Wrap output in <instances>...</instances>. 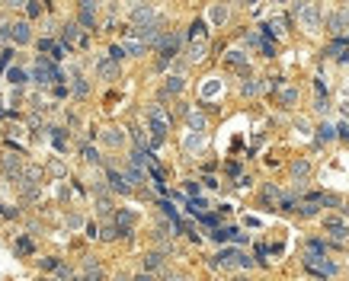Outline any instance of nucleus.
I'll return each mask as SVG.
<instances>
[{
  "label": "nucleus",
  "mask_w": 349,
  "mask_h": 281,
  "mask_svg": "<svg viewBox=\"0 0 349 281\" xmlns=\"http://www.w3.org/2000/svg\"><path fill=\"white\" fill-rule=\"evenodd\" d=\"M32 77L39 80V83H61L64 74L58 67H54L48 58H35V67H32Z\"/></svg>",
  "instance_id": "f257e3e1"
},
{
  "label": "nucleus",
  "mask_w": 349,
  "mask_h": 281,
  "mask_svg": "<svg viewBox=\"0 0 349 281\" xmlns=\"http://www.w3.org/2000/svg\"><path fill=\"white\" fill-rule=\"evenodd\" d=\"M295 16H298V23L304 26V29H320V19H324V13H320L317 3H298L295 7Z\"/></svg>",
  "instance_id": "f03ea898"
},
{
  "label": "nucleus",
  "mask_w": 349,
  "mask_h": 281,
  "mask_svg": "<svg viewBox=\"0 0 349 281\" xmlns=\"http://www.w3.org/2000/svg\"><path fill=\"white\" fill-rule=\"evenodd\" d=\"M304 265H308L314 275H320V278H333L336 275V265L327 262V256H317V252H304Z\"/></svg>",
  "instance_id": "7ed1b4c3"
},
{
  "label": "nucleus",
  "mask_w": 349,
  "mask_h": 281,
  "mask_svg": "<svg viewBox=\"0 0 349 281\" xmlns=\"http://www.w3.org/2000/svg\"><path fill=\"white\" fill-rule=\"evenodd\" d=\"M215 259H218V265H227V268H250L253 265V259L241 249H221Z\"/></svg>",
  "instance_id": "20e7f679"
},
{
  "label": "nucleus",
  "mask_w": 349,
  "mask_h": 281,
  "mask_svg": "<svg viewBox=\"0 0 349 281\" xmlns=\"http://www.w3.org/2000/svg\"><path fill=\"white\" fill-rule=\"evenodd\" d=\"M272 90H276V102H279L282 109H295L298 106V86L295 83L279 80V83H272Z\"/></svg>",
  "instance_id": "39448f33"
},
{
  "label": "nucleus",
  "mask_w": 349,
  "mask_h": 281,
  "mask_svg": "<svg viewBox=\"0 0 349 281\" xmlns=\"http://www.w3.org/2000/svg\"><path fill=\"white\" fill-rule=\"evenodd\" d=\"M112 217H116V224H112V227H116V233H119V236H132L135 214L128 211V208H116V211H112Z\"/></svg>",
  "instance_id": "423d86ee"
},
{
  "label": "nucleus",
  "mask_w": 349,
  "mask_h": 281,
  "mask_svg": "<svg viewBox=\"0 0 349 281\" xmlns=\"http://www.w3.org/2000/svg\"><path fill=\"white\" fill-rule=\"evenodd\" d=\"M103 275H106V272H103V265L96 262L93 256H90V259H84V265H80L77 281H103Z\"/></svg>",
  "instance_id": "0eeeda50"
},
{
  "label": "nucleus",
  "mask_w": 349,
  "mask_h": 281,
  "mask_svg": "<svg viewBox=\"0 0 349 281\" xmlns=\"http://www.w3.org/2000/svg\"><path fill=\"white\" fill-rule=\"evenodd\" d=\"M132 23H135V26H151V23H157V10L148 7V3H138V7H132Z\"/></svg>",
  "instance_id": "6e6552de"
},
{
  "label": "nucleus",
  "mask_w": 349,
  "mask_h": 281,
  "mask_svg": "<svg viewBox=\"0 0 349 281\" xmlns=\"http://www.w3.org/2000/svg\"><path fill=\"white\" fill-rule=\"evenodd\" d=\"M327 29L333 32V35H340L343 29H349V7H346V10H336V13L327 16Z\"/></svg>",
  "instance_id": "1a4fd4ad"
},
{
  "label": "nucleus",
  "mask_w": 349,
  "mask_h": 281,
  "mask_svg": "<svg viewBox=\"0 0 349 281\" xmlns=\"http://www.w3.org/2000/svg\"><path fill=\"white\" fill-rule=\"evenodd\" d=\"M61 45L70 48V45H87V35H80V26L77 23H68L61 32Z\"/></svg>",
  "instance_id": "9d476101"
},
{
  "label": "nucleus",
  "mask_w": 349,
  "mask_h": 281,
  "mask_svg": "<svg viewBox=\"0 0 349 281\" xmlns=\"http://www.w3.org/2000/svg\"><path fill=\"white\" fill-rule=\"evenodd\" d=\"M10 38H13L16 45H29V42H32L29 23H26V19H23V23H13V26H10Z\"/></svg>",
  "instance_id": "9b49d317"
},
{
  "label": "nucleus",
  "mask_w": 349,
  "mask_h": 281,
  "mask_svg": "<svg viewBox=\"0 0 349 281\" xmlns=\"http://www.w3.org/2000/svg\"><path fill=\"white\" fill-rule=\"evenodd\" d=\"M106 179H109V189H112V192H119V195H128V192H132V185L125 182V176L119 173V169H109V173H106Z\"/></svg>",
  "instance_id": "f8f14e48"
},
{
  "label": "nucleus",
  "mask_w": 349,
  "mask_h": 281,
  "mask_svg": "<svg viewBox=\"0 0 349 281\" xmlns=\"http://www.w3.org/2000/svg\"><path fill=\"white\" fill-rule=\"evenodd\" d=\"M269 80H260V77H250V80H244V86H241V93L244 96H260L263 90H269Z\"/></svg>",
  "instance_id": "ddd939ff"
},
{
  "label": "nucleus",
  "mask_w": 349,
  "mask_h": 281,
  "mask_svg": "<svg viewBox=\"0 0 349 281\" xmlns=\"http://www.w3.org/2000/svg\"><path fill=\"white\" fill-rule=\"evenodd\" d=\"M77 19H80L77 26L93 29V26H96V3H80V16H77Z\"/></svg>",
  "instance_id": "4468645a"
},
{
  "label": "nucleus",
  "mask_w": 349,
  "mask_h": 281,
  "mask_svg": "<svg viewBox=\"0 0 349 281\" xmlns=\"http://www.w3.org/2000/svg\"><path fill=\"white\" fill-rule=\"evenodd\" d=\"M324 227L333 233V240H346V236H349V227L343 224L340 217H324Z\"/></svg>",
  "instance_id": "2eb2a0df"
},
{
  "label": "nucleus",
  "mask_w": 349,
  "mask_h": 281,
  "mask_svg": "<svg viewBox=\"0 0 349 281\" xmlns=\"http://www.w3.org/2000/svg\"><path fill=\"white\" fill-rule=\"evenodd\" d=\"M96 74H100L103 80H116V77H119V64L109 61V58H103V61L96 64Z\"/></svg>",
  "instance_id": "dca6fc26"
},
{
  "label": "nucleus",
  "mask_w": 349,
  "mask_h": 281,
  "mask_svg": "<svg viewBox=\"0 0 349 281\" xmlns=\"http://www.w3.org/2000/svg\"><path fill=\"white\" fill-rule=\"evenodd\" d=\"M308 176H311V163L308 160H295V163H292V179H295V182H304Z\"/></svg>",
  "instance_id": "f3484780"
},
{
  "label": "nucleus",
  "mask_w": 349,
  "mask_h": 281,
  "mask_svg": "<svg viewBox=\"0 0 349 281\" xmlns=\"http://www.w3.org/2000/svg\"><path fill=\"white\" fill-rule=\"evenodd\" d=\"M160 268H163V252H148V256H144V272H160Z\"/></svg>",
  "instance_id": "a211bd4d"
},
{
  "label": "nucleus",
  "mask_w": 349,
  "mask_h": 281,
  "mask_svg": "<svg viewBox=\"0 0 349 281\" xmlns=\"http://www.w3.org/2000/svg\"><path fill=\"white\" fill-rule=\"evenodd\" d=\"M209 19H211L215 26H225V23H227V7H225V3H215V7L209 10Z\"/></svg>",
  "instance_id": "6ab92c4d"
},
{
  "label": "nucleus",
  "mask_w": 349,
  "mask_h": 281,
  "mask_svg": "<svg viewBox=\"0 0 349 281\" xmlns=\"http://www.w3.org/2000/svg\"><path fill=\"white\" fill-rule=\"evenodd\" d=\"M103 141H106L109 147H122L125 134H122V128H106V131H103Z\"/></svg>",
  "instance_id": "aec40b11"
},
{
  "label": "nucleus",
  "mask_w": 349,
  "mask_h": 281,
  "mask_svg": "<svg viewBox=\"0 0 349 281\" xmlns=\"http://www.w3.org/2000/svg\"><path fill=\"white\" fill-rule=\"evenodd\" d=\"M205 51H209V42H205V38L192 42V45H189V61H202V58H205Z\"/></svg>",
  "instance_id": "412c9836"
},
{
  "label": "nucleus",
  "mask_w": 349,
  "mask_h": 281,
  "mask_svg": "<svg viewBox=\"0 0 349 281\" xmlns=\"http://www.w3.org/2000/svg\"><path fill=\"white\" fill-rule=\"evenodd\" d=\"M3 169H7V176H13V179H19V173H23V169H19V157H13V153H7V157H3Z\"/></svg>",
  "instance_id": "4be33fe9"
},
{
  "label": "nucleus",
  "mask_w": 349,
  "mask_h": 281,
  "mask_svg": "<svg viewBox=\"0 0 349 281\" xmlns=\"http://www.w3.org/2000/svg\"><path fill=\"white\" fill-rule=\"evenodd\" d=\"M186 122H189V128H192V134H202V131H205V115L202 112H189Z\"/></svg>",
  "instance_id": "5701e85b"
},
{
  "label": "nucleus",
  "mask_w": 349,
  "mask_h": 281,
  "mask_svg": "<svg viewBox=\"0 0 349 281\" xmlns=\"http://www.w3.org/2000/svg\"><path fill=\"white\" fill-rule=\"evenodd\" d=\"M298 208V214H301V217H317L320 214V205L317 201H301V205H295Z\"/></svg>",
  "instance_id": "b1692460"
},
{
  "label": "nucleus",
  "mask_w": 349,
  "mask_h": 281,
  "mask_svg": "<svg viewBox=\"0 0 349 281\" xmlns=\"http://www.w3.org/2000/svg\"><path fill=\"white\" fill-rule=\"evenodd\" d=\"M183 86H186V80H183L179 74H173V77H167V83H163V93H179Z\"/></svg>",
  "instance_id": "393cba45"
},
{
  "label": "nucleus",
  "mask_w": 349,
  "mask_h": 281,
  "mask_svg": "<svg viewBox=\"0 0 349 281\" xmlns=\"http://www.w3.org/2000/svg\"><path fill=\"white\" fill-rule=\"evenodd\" d=\"M234 233H237L234 227H215L211 230V240H215V243H225V240H234Z\"/></svg>",
  "instance_id": "a878e982"
},
{
  "label": "nucleus",
  "mask_w": 349,
  "mask_h": 281,
  "mask_svg": "<svg viewBox=\"0 0 349 281\" xmlns=\"http://www.w3.org/2000/svg\"><path fill=\"white\" fill-rule=\"evenodd\" d=\"M125 182H128V185H141V182H144V173H141L138 166H128V169H125Z\"/></svg>",
  "instance_id": "bb28decb"
},
{
  "label": "nucleus",
  "mask_w": 349,
  "mask_h": 281,
  "mask_svg": "<svg viewBox=\"0 0 349 281\" xmlns=\"http://www.w3.org/2000/svg\"><path fill=\"white\" fill-rule=\"evenodd\" d=\"M227 64H234V67L247 70V54H244V51H227Z\"/></svg>",
  "instance_id": "cd10ccee"
},
{
  "label": "nucleus",
  "mask_w": 349,
  "mask_h": 281,
  "mask_svg": "<svg viewBox=\"0 0 349 281\" xmlns=\"http://www.w3.org/2000/svg\"><path fill=\"white\" fill-rule=\"evenodd\" d=\"M144 48H148V45H141L138 38H128V42L122 45V51L125 54H144Z\"/></svg>",
  "instance_id": "c85d7f7f"
},
{
  "label": "nucleus",
  "mask_w": 349,
  "mask_h": 281,
  "mask_svg": "<svg viewBox=\"0 0 349 281\" xmlns=\"http://www.w3.org/2000/svg\"><path fill=\"white\" fill-rule=\"evenodd\" d=\"M183 147H186V150H202V147H205V134H189Z\"/></svg>",
  "instance_id": "c756f323"
},
{
  "label": "nucleus",
  "mask_w": 349,
  "mask_h": 281,
  "mask_svg": "<svg viewBox=\"0 0 349 281\" xmlns=\"http://www.w3.org/2000/svg\"><path fill=\"white\" fill-rule=\"evenodd\" d=\"M333 137H336L333 125H320V128H317V141H320V144H327V141H333Z\"/></svg>",
  "instance_id": "7c9ffc66"
},
{
  "label": "nucleus",
  "mask_w": 349,
  "mask_h": 281,
  "mask_svg": "<svg viewBox=\"0 0 349 281\" xmlns=\"http://www.w3.org/2000/svg\"><path fill=\"white\" fill-rule=\"evenodd\" d=\"M80 157H84L87 163H100V153H96V147H90V144L80 147Z\"/></svg>",
  "instance_id": "2f4dec72"
},
{
  "label": "nucleus",
  "mask_w": 349,
  "mask_h": 281,
  "mask_svg": "<svg viewBox=\"0 0 349 281\" xmlns=\"http://www.w3.org/2000/svg\"><path fill=\"white\" fill-rule=\"evenodd\" d=\"M263 198L266 201H282V192L276 185H263Z\"/></svg>",
  "instance_id": "473e14b6"
},
{
  "label": "nucleus",
  "mask_w": 349,
  "mask_h": 281,
  "mask_svg": "<svg viewBox=\"0 0 349 281\" xmlns=\"http://www.w3.org/2000/svg\"><path fill=\"white\" fill-rule=\"evenodd\" d=\"M7 77H10V83H16V86L26 83V74H23L19 67H10V70H7Z\"/></svg>",
  "instance_id": "72a5a7b5"
},
{
  "label": "nucleus",
  "mask_w": 349,
  "mask_h": 281,
  "mask_svg": "<svg viewBox=\"0 0 349 281\" xmlns=\"http://www.w3.org/2000/svg\"><path fill=\"white\" fill-rule=\"evenodd\" d=\"M74 93H77V96H87V93H90V86H87L84 77H74Z\"/></svg>",
  "instance_id": "f704fd0d"
},
{
  "label": "nucleus",
  "mask_w": 349,
  "mask_h": 281,
  "mask_svg": "<svg viewBox=\"0 0 349 281\" xmlns=\"http://www.w3.org/2000/svg\"><path fill=\"white\" fill-rule=\"evenodd\" d=\"M39 265L45 268V272H58V265H61V262H58V259H52V256H48V259H42Z\"/></svg>",
  "instance_id": "c9c22d12"
},
{
  "label": "nucleus",
  "mask_w": 349,
  "mask_h": 281,
  "mask_svg": "<svg viewBox=\"0 0 349 281\" xmlns=\"http://www.w3.org/2000/svg\"><path fill=\"white\" fill-rule=\"evenodd\" d=\"M202 32H205V23L199 19V23H192V29H189V38H195V42H199V38H202Z\"/></svg>",
  "instance_id": "e433bc0d"
},
{
  "label": "nucleus",
  "mask_w": 349,
  "mask_h": 281,
  "mask_svg": "<svg viewBox=\"0 0 349 281\" xmlns=\"http://www.w3.org/2000/svg\"><path fill=\"white\" fill-rule=\"evenodd\" d=\"M122 58H125V51H122V45H112V48H109V61H122Z\"/></svg>",
  "instance_id": "4c0bfd02"
},
{
  "label": "nucleus",
  "mask_w": 349,
  "mask_h": 281,
  "mask_svg": "<svg viewBox=\"0 0 349 281\" xmlns=\"http://www.w3.org/2000/svg\"><path fill=\"white\" fill-rule=\"evenodd\" d=\"M314 109H317L320 115H324V112H330V102H327V96H317V99H314Z\"/></svg>",
  "instance_id": "58836bf2"
},
{
  "label": "nucleus",
  "mask_w": 349,
  "mask_h": 281,
  "mask_svg": "<svg viewBox=\"0 0 349 281\" xmlns=\"http://www.w3.org/2000/svg\"><path fill=\"white\" fill-rule=\"evenodd\" d=\"M16 252H19V256H26V252H32V240H19V243H16Z\"/></svg>",
  "instance_id": "ea45409f"
},
{
  "label": "nucleus",
  "mask_w": 349,
  "mask_h": 281,
  "mask_svg": "<svg viewBox=\"0 0 349 281\" xmlns=\"http://www.w3.org/2000/svg\"><path fill=\"white\" fill-rule=\"evenodd\" d=\"M26 13H29V19L42 16V3H26Z\"/></svg>",
  "instance_id": "a19ab883"
},
{
  "label": "nucleus",
  "mask_w": 349,
  "mask_h": 281,
  "mask_svg": "<svg viewBox=\"0 0 349 281\" xmlns=\"http://www.w3.org/2000/svg\"><path fill=\"white\" fill-rule=\"evenodd\" d=\"M10 58H13V51H10V48H3V51H0V70L10 67Z\"/></svg>",
  "instance_id": "79ce46f5"
},
{
  "label": "nucleus",
  "mask_w": 349,
  "mask_h": 281,
  "mask_svg": "<svg viewBox=\"0 0 349 281\" xmlns=\"http://www.w3.org/2000/svg\"><path fill=\"white\" fill-rule=\"evenodd\" d=\"M39 48H42V51H54V48H58V42H54V38H42Z\"/></svg>",
  "instance_id": "37998d69"
},
{
  "label": "nucleus",
  "mask_w": 349,
  "mask_h": 281,
  "mask_svg": "<svg viewBox=\"0 0 349 281\" xmlns=\"http://www.w3.org/2000/svg\"><path fill=\"white\" fill-rule=\"evenodd\" d=\"M100 236H103V240H116L119 233H116V227H112V224H106V227H103V233H100Z\"/></svg>",
  "instance_id": "c03bdc74"
},
{
  "label": "nucleus",
  "mask_w": 349,
  "mask_h": 281,
  "mask_svg": "<svg viewBox=\"0 0 349 281\" xmlns=\"http://www.w3.org/2000/svg\"><path fill=\"white\" fill-rule=\"evenodd\" d=\"M260 48H263V54H266V58H272V54H276V45H272L269 38H266V42H260Z\"/></svg>",
  "instance_id": "a18cd8bd"
},
{
  "label": "nucleus",
  "mask_w": 349,
  "mask_h": 281,
  "mask_svg": "<svg viewBox=\"0 0 349 281\" xmlns=\"http://www.w3.org/2000/svg\"><path fill=\"white\" fill-rule=\"evenodd\" d=\"M52 173H54V176H68V169H64V163H58V160H54V163H52Z\"/></svg>",
  "instance_id": "49530a36"
},
{
  "label": "nucleus",
  "mask_w": 349,
  "mask_h": 281,
  "mask_svg": "<svg viewBox=\"0 0 349 281\" xmlns=\"http://www.w3.org/2000/svg\"><path fill=\"white\" fill-rule=\"evenodd\" d=\"M333 131H336V134H340V137H349V122H343L340 128H333Z\"/></svg>",
  "instance_id": "de8ad7c7"
},
{
  "label": "nucleus",
  "mask_w": 349,
  "mask_h": 281,
  "mask_svg": "<svg viewBox=\"0 0 349 281\" xmlns=\"http://www.w3.org/2000/svg\"><path fill=\"white\" fill-rule=\"evenodd\" d=\"M135 281H154V275H148V272H141V275H135Z\"/></svg>",
  "instance_id": "09e8293b"
},
{
  "label": "nucleus",
  "mask_w": 349,
  "mask_h": 281,
  "mask_svg": "<svg viewBox=\"0 0 349 281\" xmlns=\"http://www.w3.org/2000/svg\"><path fill=\"white\" fill-rule=\"evenodd\" d=\"M167 281H186V278H183V275H170V278H167Z\"/></svg>",
  "instance_id": "8fccbe9b"
},
{
  "label": "nucleus",
  "mask_w": 349,
  "mask_h": 281,
  "mask_svg": "<svg viewBox=\"0 0 349 281\" xmlns=\"http://www.w3.org/2000/svg\"><path fill=\"white\" fill-rule=\"evenodd\" d=\"M234 281H250V278H247V275H237V278H234Z\"/></svg>",
  "instance_id": "3c124183"
},
{
  "label": "nucleus",
  "mask_w": 349,
  "mask_h": 281,
  "mask_svg": "<svg viewBox=\"0 0 349 281\" xmlns=\"http://www.w3.org/2000/svg\"><path fill=\"white\" fill-rule=\"evenodd\" d=\"M343 115H346V118H349V102H346V106H343Z\"/></svg>",
  "instance_id": "603ef678"
}]
</instances>
